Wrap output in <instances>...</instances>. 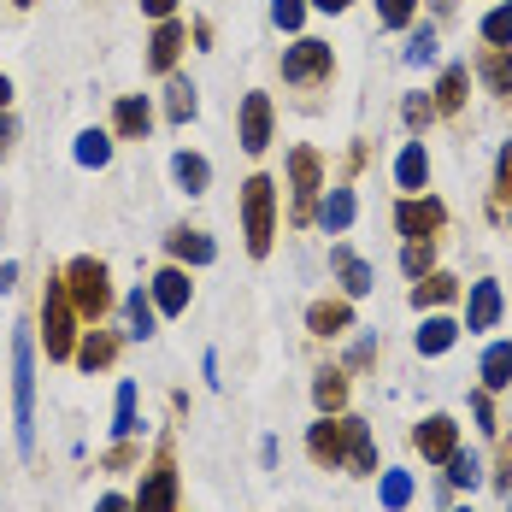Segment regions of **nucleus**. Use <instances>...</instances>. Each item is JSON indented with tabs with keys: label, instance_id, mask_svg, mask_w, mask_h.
<instances>
[{
	"label": "nucleus",
	"instance_id": "19",
	"mask_svg": "<svg viewBox=\"0 0 512 512\" xmlns=\"http://www.w3.org/2000/svg\"><path fill=\"white\" fill-rule=\"evenodd\" d=\"M195 112H201V89L171 71V77H165V118H171V124H189Z\"/></svg>",
	"mask_w": 512,
	"mask_h": 512
},
{
	"label": "nucleus",
	"instance_id": "50",
	"mask_svg": "<svg viewBox=\"0 0 512 512\" xmlns=\"http://www.w3.org/2000/svg\"><path fill=\"white\" fill-rule=\"evenodd\" d=\"M12 6H36V0H12Z\"/></svg>",
	"mask_w": 512,
	"mask_h": 512
},
{
	"label": "nucleus",
	"instance_id": "32",
	"mask_svg": "<svg viewBox=\"0 0 512 512\" xmlns=\"http://www.w3.org/2000/svg\"><path fill=\"white\" fill-rule=\"evenodd\" d=\"M430 259H436V242H430V236H412L407 248H401V271H407V277H424Z\"/></svg>",
	"mask_w": 512,
	"mask_h": 512
},
{
	"label": "nucleus",
	"instance_id": "6",
	"mask_svg": "<svg viewBox=\"0 0 512 512\" xmlns=\"http://www.w3.org/2000/svg\"><path fill=\"white\" fill-rule=\"evenodd\" d=\"M136 512H177V460H171V448H159L154 465L142 471Z\"/></svg>",
	"mask_w": 512,
	"mask_h": 512
},
{
	"label": "nucleus",
	"instance_id": "5",
	"mask_svg": "<svg viewBox=\"0 0 512 512\" xmlns=\"http://www.w3.org/2000/svg\"><path fill=\"white\" fill-rule=\"evenodd\" d=\"M289 189H295V224H307L318 189H324V159L318 148H289Z\"/></svg>",
	"mask_w": 512,
	"mask_h": 512
},
{
	"label": "nucleus",
	"instance_id": "21",
	"mask_svg": "<svg viewBox=\"0 0 512 512\" xmlns=\"http://www.w3.org/2000/svg\"><path fill=\"white\" fill-rule=\"evenodd\" d=\"M312 218H318V224H324L330 236H342V230L354 224V189H330L324 201L312 206Z\"/></svg>",
	"mask_w": 512,
	"mask_h": 512
},
{
	"label": "nucleus",
	"instance_id": "26",
	"mask_svg": "<svg viewBox=\"0 0 512 512\" xmlns=\"http://www.w3.org/2000/svg\"><path fill=\"white\" fill-rule=\"evenodd\" d=\"M348 471H377V442H371V430L359 424V418H348Z\"/></svg>",
	"mask_w": 512,
	"mask_h": 512
},
{
	"label": "nucleus",
	"instance_id": "39",
	"mask_svg": "<svg viewBox=\"0 0 512 512\" xmlns=\"http://www.w3.org/2000/svg\"><path fill=\"white\" fill-rule=\"evenodd\" d=\"M412 18V0H377V24H389V30H401Z\"/></svg>",
	"mask_w": 512,
	"mask_h": 512
},
{
	"label": "nucleus",
	"instance_id": "13",
	"mask_svg": "<svg viewBox=\"0 0 512 512\" xmlns=\"http://www.w3.org/2000/svg\"><path fill=\"white\" fill-rule=\"evenodd\" d=\"M165 254H171V265H212V259H218V242H212L206 230L177 224V230L165 236Z\"/></svg>",
	"mask_w": 512,
	"mask_h": 512
},
{
	"label": "nucleus",
	"instance_id": "12",
	"mask_svg": "<svg viewBox=\"0 0 512 512\" xmlns=\"http://www.w3.org/2000/svg\"><path fill=\"white\" fill-rule=\"evenodd\" d=\"M154 130V101L148 95H118V106H112V136L118 142H142Z\"/></svg>",
	"mask_w": 512,
	"mask_h": 512
},
{
	"label": "nucleus",
	"instance_id": "47",
	"mask_svg": "<svg viewBox=\"0 0 512 512\" xmlns=\"http://www.w3.org/2000/svg\"><path fill=\"white\" fill-rule=\"evenodd\" d=\"M430 118V101H407V124H424Z\"/></svg>",
	"mask_w": 512,
	"mask_h": 512
},
{
	"label": "nucleus",
	"instance_id": "16",
	"mask_svg": "<svg viewBox=\"0 0 512 512\" xmlns=\"http://www.w3.org/2000/svg\"><path fill=\"white\" fill-rule=\"evenodd\" d=\"M395 224H401V236H430L436 224H442V201H418V195H407V201L395 206Z\"/></svg>",
	"mask_w": 512,
	"mask_h": 512
},
{
	"label": "nucleus",
	"instance_id": "2",
	"mask_svg": "<svg viewBox=\"0 0 512 512\" xmlns=\"http://www.w3.org/2000/svg\"><path fill=\"white\" fill-rule=\"evenodd\" d=\"M59 277H65V295H71V307H77L83 324H101L106 312H112V301H118L112 295V265L101 254H77Z\"/></svg>",
	"mask_w": 512,
	"mask_h": 512
},
{
	"label": "nucleus",
	"instance_id": "10",
	"mask_svg": "<svg viewBox=\"0 0 512 512\" xmlns=\"http://www.w3.org/2000/svg\"><path fill=\"white\" fill-rule=\"evenodd\" d=\"M148 295H154V307L165 312V318H177V312H189V301H195V283H189L183 265H159L154 283H148Z\"/></svg>",
	"mask_w": 512,
	"mask_h": 512
},
{
	"label": "nucleus",
	"instance_id": "33",
	"mask_svg": "<svg viewBox=\"0 0 512 512\" xmlns=\"http://www.w3.org/2000/svg\"><path fill=\"white\" fill-rule=\"evenodd\" d=\"M483 83H489V89H495V95H512V53H489V59H483Z\"/></svg>",
	"mask_w": 512,
	"mask_h": 512
},
{
	"label": "nucleus",
	"instance_id": "49",
	"mask_svg": "<svg viewBox=\"0 0 512 512\" xmlns=\"http://www.w3.org/2000/svg\"><path fill=\"white\" fill-rule=\"evenodd\" d=\"M6 106H12V77L0 71V112H6Z\"/></svg>",
	"mask_w": 512,
	"mask_h": 512
},
{
	"label": "nucleus",
	"instance_id": "1",
	"mask_svg": "<svg viewBox=\"0 0 512 512\" xmlns=\"http://www.w3.org/2000/svg\"><path fill=\"white\" fill-rule=\"evenodd\" d=\"M12 436L18 454H36V336L24 324L12 336Z\"/></svg>",
	"mask_w": 512,
	"mask_h": 512
},
{
	"label": "nucleus",
	"instance_id": "7",
	"mask_svg": "<svg viewBox=\"0 0 512 512\" xmlns=\"http://www.w3.org/2000/svg\"><path fill=\"white\" fill-rule=\"evenodd\" d=\"M336 71V53H330V42H312V36H301L295 48L283 53V83H324Z\"/></svg>",
	"mask_w": 512,
	"mask_h": 512
},
{
	"label": "nucleus",
	"instance_id": "30",
	"mask_svg": "<svg viewBox=\"0 0 512 512\" xmlns=\"http://www.w3.org/2000/svg\"><path fill=\"white\" fill-rule=\"evenodd\" d=\"M454 295V277H442V271H424L418 277V289H412V307H442Z\"/></svg>",
	"mask_w": 512,
	"mask_h": 512
},
{
	"label": "nucleus",
	"instance_id": "17",
	"mask_svg": "<svg viewBox=\"0 0 512 512\" xmlns=\"http://www.w3.org/2000/svg\"><path fill=\"white\" fill-rule=\"evenodd\" d=\"M77 365H83V371H106V365H112V359H118V336H112V330H83V336H77Z\"/></svg>",
	"mask_w": 512,
	"mask_h": 512
},
{
	"label": "nucleus",
	"instance_id": "8",
	"mask_svg": "<svg viewBox=\"0 0 512 512\" xmlns=\"http://www.w3.org/2000/svg\"><path fill=\"white\" fill-rule=\"evenodd\" d=\"M271 95H242V112H236V142H242V154H265L271 148Z\"/></svg>",
	"mask_w": 512,
	"mask_h": 512
},
{
	"label": "nucleus",
	"instance_id": "14",
	"mask_svg": "<svg viewBox=\"0 0 512 512\" xmlns=\"http://www.w3.org/2000/svg\"><path fill=\"white\" fill-rule=\"evenodd\" d=\"M412 442H418V454H424V460L448 465V454L460 448V430H454V418H442V412H436V418H424V424L412 430Z\"/></svg>",
	"mask_w": 512,
	"mask_h": 512
},
{
	"label": "nucleus",
	"instance_id": "20",
	"mask_svg": "<svg viewBox=\"0 0 512 512\" xmlns=\"http://www.w3.org/2000/svg\"><path fill=\"white\" fill-rule=\"evenodd\" d=\"M171 177H177V189H183V195H206V189H212V165H206L201 154H189V148H183V154H171Z\"/></svg>",
	"mask_w": 512,
	"mask_h": 512
},
{
	"label": "nucleus",
	"instance_id": "37",
	"mask_svg": "<svg viewBox=\"0 0 512 512\" xmlns=\"http://www.w3.org/2000/svg\"><path fill=\"white\" fill-rule=\"evenodd\" d=\"M477 477H483V465H477V454H460V448H454V454H448V483H460V489H471Z\"/></svg>",
	"mask_w": 512,
	"mask_h": 512
},
{
	"label": "nucleus",
	"instance_id": "11",
	"mask_svg": "<svg viewBox=\"0 0 512 512\" xmlns=\"http://www.w3.org/2000/svg\"><path fill=\"white\" fill-rule=\"evenodd\" d=\"M307 454L318 465H348V418H330V412H324L307 430Z\"/></svg>",
	"mask_w": 512,
	"mask_h": 512
},
{
	"label": "nucleus",
	"instance_id": "41",
	"mask_svg": "<svg viewBox=\"0 0 512 512\" xmlns=\"http://www.w3.org/2000/svg\"><path fill=\"white\" fill-rule=\"evenodd\" d=\"M495 195H501V201H512V142L501 148V165H495Z\"/></svg>",
	"mask_w": 512,
	"mask_h": 512
},
{
	"label": "nucleus",
	"instance_id": "38",
	"mask_svg": "<svg viewBox=\"0 0 512 512\" xmlns=\"http://www.w3.org/2000/svg\"><path fill=\"white\" fill-rule=\"evenodd\" d=\"M271 24L277 30H301L307 24V0H271Z\"/></svg>",
	"mask_w": 512,
	"mask_h": 512
},
{
	"label": "nucleus",
	"instance_id": "36",
	"mask_svg": "<svg viewBox=\"0 0 512 512\" xmlns=\"http://www.w3.org/2000/svg\"><path fill=\"white\" fill-rule=\"evenodd\" d=\"M483 42H495V48H507V42H512V0H507V6H495V12L483 18Z\"/></svg>",
	"mask_w": 512,
	"mask_h": 512
},
{
	"label": "nucleus",
	"instance_id": "3",
	"mask_svg": "<svg viewBox=\"0 0 512 512\" xmlns=\"http://www.w3.org/2000/svg\"><path fill=\"white\" fill-rule=\"evenodd\" d=\"M242 236H248V254L254 259H265L271 242H277V183L265 171H254L242 183Z\"/></svg>",
	"mask_w": 512,
	"mask_h": 512
},
{
	"label": "nucleus",
	"instance_id": "31",
	"mask_svg": "<svg viewBox=\"0 0 512 512\" xmlns=\"http://www.w3.org/2000/svg\"><path fill=\"white\" fill-rule=\"evenodd\" d=\"M112 436H136V383H118V412H112Z\"/></svg>",
	"mask_w": 512,
	"mask_h": 512
},
{
	"label": "nucleus",
	"instance_id": "24",
	"mask_svg": "<svg viewBox=\"0 0 512 512\" xmlns=\"http://www.w3.org/2000/svg\"><path fill=\"white\" fill-rule=\"evenodd\" d=\"M495 318H501V289L495 283H477L471 289V307H465V324L471 330H495Z\"/></svg>",
	"mask_w": 512,
	"mask_h": 512
},
{
	"label": "nucleus",
	"instance_id": "4",
	"mask_svg": "<svg viewBox=\"0 0 512 512\" xmlns=\"http://www.w3.org/2000/svg\"><path fill=\"white\" fill-rule=\"evenodd\" d=\"M83 318L71 307V295H65V277H48V289H42V348H48L53 365H65V359L77 354V330Z\"/></svg>",
	"mask_w": 512,
	"mask_h": 512
},
{
	"label": "nucleus",
	"instance_id": "22",
	"mask_svg": "<svg viewBox=\"0 0 512 512\" xmlns=\"http://www.w3.org/2000/svg\"><path fill=\"white\" fill-rule=\"evenodd\" d=\"M330 265H336V277H342V289H348V295H371V265H365V259L354 254V248H330Z\"/></svg>",
	"mask_w": 512,
	"mask_h": 512
},
{
	"label": "nucleus",
	"instance_id": "46",
	"mask_svg": "<svg viewBox=\"0 0 512 512\" xmlns=\"http://www.w3.org/2000/svg\"><path fill=\"white\" fill-rule=\"evenodd\" d=\"M0 289H18V259H6V265H0Z\"/></svg>",
	"mask_w": 512,
	"mask_h": 512
},
{
	"label": "nucleus",
	"instance_id": "29",
	"mask_svg": "<svg viewBox=\"0 0 512 512\" xmlns=\"http://www.w3.org/2000/svg\"><path fill=\"white\" fill-rule=\"evenodd\" d=\"M512 383V342H495L483 354V389H507Z\"/></svg>",
	"mask_w": 512,
	"mask_h": 512
},
{
	"label": "nucleus",
	"instance_id": "25",
	"mask_svg": "<svg viewBox=\"0 0 512 512\" xmlns=\"http://www.w3.org/2000/svg\"><path fill=\"white\" fill-rule=\"evenodd\" d=\"M112 142H118L112 130H83L71 154H77V165H89V171H106L112 165Z\"/></svg>",
	"mask_w": 512,
	"mask_h": 512
},
{
	"label": "nucleus",
	"instance_id": "40",
	"mask_svg": "<svg viewBox=\"0 0 512 512\" xmlns=\"http://www.w3.org/2000/svg\"><path fill=\"white\" fill-rule=\"evenodd\" d=\"M430 59H436V36H430V30H418V36H412V48H407V65H430Z\"/></svg>",
	"mask_w": 512,
	"mask_h": 512
},
{
	"label": "nucleus",
	"instance_id": "15",
	"mask_svg": "<svg viewBox=\"0 0 512 512\" xmlns=\"http://www.w3.org/2000/svg\"><path fill=\"white\" fill-rule=\"evenodd\" d=\"M154 324H159L154 295H148V289H130V295H124V336H130V342H148Z\"/></svg>",
	"mask_w": 512,
	"mask_h": 512
},
{
	"label": "nucleus",
	"instance_id": "9",
	"mask_svg": "<svg viewBox=\"0 0 512 512\" xmlns=\"http://www.w3.org/2000/svg\"><path fill=\"white\" fill-rule=\"evenodd\" d=\"M183 48H189V30H183L177 18H159L154 36H148V71H154V77H171L177 59H183Z\"/></svg>",
	"mask_w": 512,
	"mask_h": 512
},
{
	"label": "nucleus",
	"instance_id": "35",
	"mask_svg": "<svg viewBox=\"0 0 512 512\" xmlns=\"http://www.w3.org/2000/svg\"><path fill=\"white\" fill-rule=\"evenodd\" d=\"M377 495H383V507L389 512H401L412 501V477L407 471H383V489H377Z\"/></svg>",
	"mask_w": 512,
	"mask_h": 512
},
{
	"label": "nucleus",
	"instance_id": "18",
	"mask_svg": "<svg viewBox=\"0 0 512 512\" xmlns=\"http://www.w3.org/2000/svg\"><path fill=\"white\" fill-rule=\"evenodd\" d=\"M307 330L312 336H342V330H354V307H348V301H312Z\"/></svg>",
	"mask_w": 512,
	"mask_h": 512
},
{
	"label": "nucleus",
	"instance_id": "27",
	"mask_svg": "<svg viewBox=\"0 0 512 512\" xmlns=\"http://www.w3.org/2000/svg\"><path fill=\"white\" fill-rule=\"evenodd\" d=\"M312 401H318V412H342L348 407V377L342 371H318L312 377Z\"/></svg>",
	"mask_w": 512,
	"mask_h": 512
},
{
	"label": "nucleus",
	"instance_id": "43",
	"mask_svg": "<svg viewBox=\"0 0 512 512\" xmlns=\"http://www.w3.org/2000/svg\"><path fill=\"white\" fill-rule=\"evenodd\" d=\"M124 465H136V448H130V436H124V442L106 454V471H124Z\"/></svg>",
	"mask_w": 512,
	"mask_h": 512
},
{
	"label": "nucleus",
	"instance_id": "23",
	"mask_svg": "<svg viewBox=\"0 0 512 512\" xmlns=\"http://www.w3.org/2000/svg\"><path fill=\"white\" fill-rule=\"evenodd\" d=\"M395 183H401L407 195H418V189L430 183V154H424V142H407V148H401V159H395Z\"/></svg>",
	"mask_w": 512,
	"mask_h": 512
},
{
	"label": "nucleus",
	"instance_id": "48",
	"mask_svg": "<svg viewBox=\"0 0 512 512\" xmlns=\"http://www.w3.org/2000/svg\"><path fill=\"white\" fill-rule=\"evenodd\" d=\"M307 6H318V12H348L354 0H307Z\"/></svg>",
	"mask_w": 512,
	"mask_h": 512
},
{
	"label": "nucleus",
	"instance_id": "44",
	"mask_svg": "<svg viewBox=\"0 0 512 512\" xmlns=\"http://www.w3.org/2000/svg\"><path fill=\"white\" fill-rule=\"evenodd\" d=\"M95 512H136V501H130V495H101Z\"/></svg>",
	"mask_w": 512,
	"mask_h": 512
},
{
	"label": "nucleus",
	"instance_id": "45",
	"mask_svg": "<svg viewBox=\"0 0 512 512\" xmlns=\"http://www.w3.org/2000/svg\"><path fill=\"white\" fill-rule=\"evenodd\" d=\"M142 12H148V18H177V0H142Z\"/></svg>",
	"mask_w": 512,
	"mask_h": 512
},
{
	"label": "nucleus",
	"instance_id": "28",
	"mask_svg": "<svg viewBox=\"0 0 512 512\" xmlns=\"http://www.w3.org/2000/svg\"><path fill=\"white\" fill-rule=\"evenodd\" d=\"M454 336H460L454 318H424V324H418V354H448Z\"/></svg>",
	"mask_w": 512,
	"mask_h": 512
},
{
	"label": "nucleus",
	"instance_id": "34",
	"mask_svg": "<svg viewBox=\"0 0 512 512\" xmlns=\"http://www.w3.org/2000/svg\"><path fill=\"white\" fill-rule=\"evenodd\" d=\"M465 83H471V71H465V65H448V77H442V89H436V106L454 112V106L465 101Z\"/></svg>",
	"mask_w": 512,
	"mask_h": 512
},
{
	"label": "nucleus",
	"instance_id": "42",
	"mask_svg": "<svg viewBox=\"0 0 512 512\" xmlns=\"http://www.w3.org/2000/svg\"><path fill=\"white\" fill-rule=\"evenodd\" d=\"M12 142H18V118H12V106L0 112V159L12 154Z\"/></svg>",
	"mask_w": 512,
	"mask_h": 512
}]
</instances>
